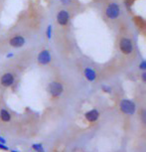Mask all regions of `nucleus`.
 <instances>
[{
  "label": "nucleus",
  "mask_w": 146,
  "mask_h": 152,
  "mask_svg": "<svg viewBox=\"0 0 146 152\" xmlns=\"http://www.w3.org/2000/svg\"><path fill=\"white\" fill-rule=\"evenodd\" d=\"M60 2L63 5H70L72 3V0H60Z\"/></svg>",
  "instance_id": "nucleus-16"
},
{
  "label": "nucleus",
  "mask_w": 146,
  "mask_h": 152,
  "mask_svg": "<svg viewBox=\"0 0 146 152\" xmlns=\"http://www.w3.org/2000/svg\"><path fill=\"white\" fill-rule=\"evenodd\" d=\"M85 119L88 120V122H94L99 119V111L97 110H88L85 113Z\"/></svg>",
  "instance_id": "nucleus-9"
},
{
  "label": "nucleus",
  "mask_w": 146,
  "mask_h": 152,
  "mask_svg": "<svg viewBox=\"0 0 146 152\" xmlns=\"http://www.w3.org/2000/svg\"><path fill=\"white\" fill-rule=\"evenodd\" d=\"M139 68L141 69V70L145 71V69H146V62H145V60H142V61H141V63H140V65H139Z\"/></svg>",
  "instance_id": "nucleus-14"
},
{
  "label": "nucleus",
  "mask_w": 146,
  "mask_h": 152,
  "mask_svg": "<svg viewBox=\"0 0 146 152\" xmlns=\"http://www.w3.org/2000/svg\"><path fill=\"white\" fill-rule=\"evenodd\" d=\"M141 79H142V81L145 83V81H146V74H145V72L141 75Z\"/></svg>",
  "instance_id": "nucleus-18"
},
{
  "label": "nucleus",
  "mask_w": 146,
  "mask_h": 152,
  "mask_svg": "<svg viewBox=\"0 0 146 152\" xmlns=\"http://www.w3.org/2000/svg\"><path fill=\"white\" fill-rule=\"evenodd\" d=\"M52 32H53L52 25H49V26L47 27V30H46V36H47V38L49 40L52 38Z\"/></svg>",
  "instance_id": "nucleus-12"
},
{
  "label": "nucleus",
  "mask_w": 146,
  "mask_h": 152,
  "mask_svg": "<svg viewBox=\"0 0 146 152\" xmlns=\"http://www.w3.org/2000/svg\"><path fill=\"white\" fill-rule=\"evenodd\" d=\"M118 48L120 52L124 55H131L134 50L132 40L128 37H121L118 41Z\"/></svg>",
  "instance_id": "nucleus-2"
},
{
  "label": "nucleus",
  "mask_w": 146,
  "mask_h": 152,
  "mask_svg": "<svg viewBox=\"0 0 146 152\" xmlns=\"http://www.w3.org/2000/svg\"><path fill=\"white\" fill-rule=\"evenodd\" d=\"M120 13H121V9H120V6L116 2H110V3H108L104 9L105 17L110 20L117 19L119 17Z\"/></svg>",
  "instance_id": "nucleus-1"
},
{
  "label": "nucleus",
  "mask_w": 146,
  "mask_h": 152,
  "mask_svg": "<svg viewBox=\"0 0 146 152\" xmlns=\"http://www.w3.org/2000/svg\"><path fill=\"white\" fill-rule=\"evenodd\" d=\"M32 148L34 149V150H36V151H38V152H43V146H42V144H33Z\"/></svg>",
  "instance_id": "nucleus-13"
},
{
  "label": "nucleus",
  "mask_w": 146,
  "mask_h": 152,
  "mask_svg": "<svg viewBox=\"0 0 146 152\" xmlns=\"http://www.w3.org/2000/svg\"><path fill=\"white\" fill-rule=\"evenodd\" d=\"M0 149H3V150H8V147H7V146H5L4 143L0 142Z\"/></svg>",
  "instance_id": "nucleus-17"
},
{
  "label": "nucleus",
  "mask_w": 146,
  "mask_h": 152,
  "mask_svg": "<svg viewBox=\"0 0 146 152\" xmlns=\"http://www.w3.org/2000/svg\"><path fill=\"white\" fill-rule=\"evenodd\" d=\"M57 22L62 27L67 26L69 22H70V13H69V11L66 9L60 10L58 14H57Z\"/></svg>",
  "instance_id": "nucleus-6"
},
{
  "label": "nucleus",
  "mask_w": 146,
  "mask_h": 152,
  "mask_svg": "<svg viewBox=\"0 0 146 152\" xmlns=\"http://www.w3.org/2000/svg\"><path fill=\"white\" fill-rule=\"evenodd\" d=\"M84 75L88 82H94L96 79V73L91 68H85L84 71Z\"/></svg>",
  "instance_id": "nucleus-10"
},
{
  "label": "nucleus",
  "mask_w": 146,
  "mask_h": 152,
  "mask_svg": "<svg viewBox=\"0 0 146 152\" xmlns=\"http://www.w3.org/2000/svg\"><path fill=\"white\" fill-rule=\"evenodd\" d=\"M11 57H13V54H12V53L7 54V55H6V58H11Z\"/></svg>",
  "instance_id": "nucleus-20"
},
{
  "label": "nucleus",
  "mask_w": 146,
  "mask_h": 152,
  "mask_svg": "<svg viewBox=\"0 0 146 152\" xmlns=\"http://www.w3.org/2000/svg\"><path fill=\"white\" fill-rule=\"evenodd\" d=\"M48 91L53 97H59L64 93V86L62 83L57 81L51 82L48 86Z\"/></svg>",
  "instance_id": "nucleus-4"
},
{
  "label": "nucleus",
  "mask_w": 146,
  "mask_h": 152,
  "mask_svg": "<svg viewBox=\"0 0 146 152\" xmlns=\"http://www.w3.org/2000/svg\"><path fill=\"white\" fill-rule=\"evenodd\" d=\"M101 88H102V90H104V91H105V93H110V91H111V88L108 87V86H107V85L102 86Z\"/></svg>",
  "instance_id": "nucleus-15"
},
{
  "label": "nucleus",
  "mask_w": 146,
  "mask_h": 152,
  "mask_svg": "<svg viewBox=\"0 0 146 152\" xmlns=\"http://www.w3.org/2000/svg\"><path fill=\"white\" fill-rule=\"evenodd\" d=\"M0 119H1L3 122H8V121H10V119H11V114L9 113V111H7L6 110L2 108V110H0Z\"/></svg>",
  "instance_id": "nucleus-11"
},
{
  "label": "nucleus",
  "mask_w": 146,
  "mask_h": 152,
  "mask_svg": "<svg viewBox=\"0 0 146 152\" xmlns=\"http://www.w3.org/2000/svg\"><path fill=\"white\" fill-rule=\"evenodd\" d=\"M15 83V76L12 73H4L0 77V84L4 88L12 87Z\"/></svg>",
  "instance_id": "nucleus-7"
},
{
  "label": "nucleus",
  "mask_w": 146,
  "mask_h": 152,
  "mask_svg": "<svg viewBox=\"0 0 146 152\" xmlns=\"http://www.w3.org/2000/svg\"><path fill=\"white\" fill-rule=\"evenodd\" d=\"M26 44V39L21 35H15L9 40V45L13 48H22Z\"/></svg>",
  "instance_id": "nucleus-8"
},
{
  "label": "nucleus",
  "mask_w": 146,
  "mask_h": 152,
  "mask_svg": "<svg viewBox=\"0 0 146 152\" xmlns=\"http://www.w3.org/2000/svg\"><path fill=\"white\" fill-rule=\"evenodd\" d=\"M37 61H38L39 65L42 66H46L49 65L52 61V55H51L50 50L48 49H44L41 52L38 54V57H37Z\"/></svg>",
  "instance_id": "nucleus-5"
},
{
  "label": "nucleus",
  "mask_w": 146,
  "mask_h": 152,
  "mask_svg": "<svg viewBox=\"0 0 146 152\" xmlns=\"http://www.w3.org/2000/svg\"><path fill=\"white\" fill-rule=\"evenodd\" d=\"M0 142H1V143H4V144H5V142H6V140H5V139L3 138V137L0 136Z\"/></svg>",
  "instance_id": "nucleus-19"
},
{
  "label": "nucleus",
  "mask_w": 146,
  "mask_h": 152,
  "mask_svg": "<svg viewBox=\"0 0 146 152\" xmlns=\"http://www.w3.org/2000/svg\"><path fill=\"white\" fill-rule=\"evenodd\" d=\"M119 108L123 113L129 114V115L134 114L135 113V110H136L135 104H134L131 99H123L120 100Z\"/></svg>",
  "instance_id": "nucleus-3"
},
{
  "label": "nucleus",
  "mask_w": 146,
  "mask_h": 152,
  "mask_svg": "<svg viewBox=\"0 0 146 152\" xmlns=\"http://www.w3.org/2000/svg\"><path fill=\"white\" fill-rule=\"evenodd\" d=\"M11 152H19V151H17V150H12Z\"/></svg>",
  "instance_id": "nucleus-21"
}]
</instances>
